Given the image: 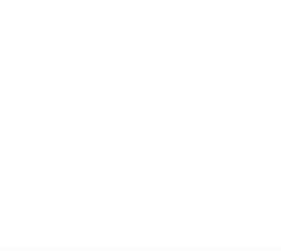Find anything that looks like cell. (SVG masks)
I'll return each instance as SVG.
<instances>
[]
</instances>
